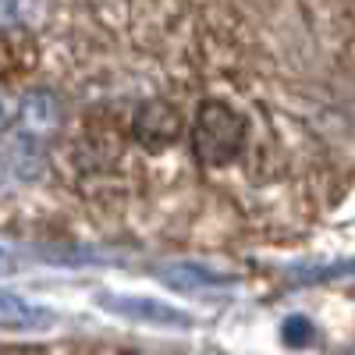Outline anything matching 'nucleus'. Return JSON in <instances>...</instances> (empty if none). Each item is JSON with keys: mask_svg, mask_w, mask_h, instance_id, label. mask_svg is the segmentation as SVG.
<instances>
[{"mask_svg": "<svg viewBox=\"0 0 355 355\" xmlns=\"http://www.w3.org/2000/svg\"><path fill=\"white\" fill-rule=\"evenodd\" d=\"M249 121L224 100H202L192 117V153L202 167H227L242 153Z\"/></svg>", "mask_w": 355, "mask_h": 355, "instance_id": "nucleus-1", "label": "nucleus"}, {"mask_svg": "<svg viewBox=\"0 0 355 355\" xmlns=\"http://www.w3.org/2000/svg\"><path fill=\"white\" fill-rule=\"evenodd\" d=\"M103 313L117 316V320H128V323H142V327H153V331H192L196 327V316L185 313L182 306L153 299V295H121V291H96L93 299Z\"/></svg>", "mask_w": 355, "mask_h": 355, "instance_id": "nucleus-2", "label": "nucleus"}, {"mask_svg": "<svg viewBox=\"0 0 355 355\" xmlns=\"http://www.w3.org/2000/svg\"><path fill=\"white\" fill-rule=\"evenodd\" d=\"M182 132H185V117L167 100H146V103H139V110L132 117V139L150 153L171 150L182 139Z\"/></svg>", "mask_w": 355, "mask_h": 355, "instance_id": "nucleus-3", "label": "nucleus"}, {"mask_svg": "<svg viewBox=\"0 0 355 355\" xmlns=\"http://www.w3.org/2000/svg\"><path fill=\"white\" fill-rule=\"evenodd\" d=\"M18 121L25 128V139H46V135H57L64 125V103L57 93L50 89H28V93L18 100Z\"/></svg>", "mask_w": 355, "mask_h": 355, "instance_id": "nucleus-4", "label": "nucleus"}, {"mask_svg": "<svg viewBox=\"0 0 355 355\" xmlns=\"http://www.w3.org/2000/svg\"><path fill=\"white\" fill-rule=\"evenodd\" d=\"M157 277L174 288V291H185V295H202V291H220L231 288L234 277L224 270H214L199 259H174V263H160L157 266Z\"/></svg>", "mask_w": 355, "mask_h": 355, "instance_id": "nucleus-5", "label": "nucleus"}, {"mask_svg": "<svg viewBox=\"0 0 355 355\" xmlns=\"http://www.w3.org/2000/svg\"><path fill=\"white\" fill-rule=\"evenodd\" d=\"M57 316L46 309V306H36L21 299L18 291H8L0 288V327H11V331H40V327H50Z\"/></svg>", "mask_w": 355, "mask_h": 355, "instance_id": "nucleus-6", "label": "nucleus"}, {"mask_svg": "<svg viewBox=\"0 0 355 355\" xmlns=\"http://www.w3.org/2000/svg\"><path fill=\"white\" fill-rule=\"evenodd\" d=\"M281 341L288 348H309L316 341V327H313V320H306L302 313H291L281 320Z\"/></svg>", "mask_w": 355, "mask_h": 355, "instance_id": "nucleus-7", "label": "nucleus"}, {"mask_svg": "<svg viewBox=\"0 0 355 355\" xmlns=\"http://www.w3.org/2000/svg\"><path fill=\"white\" fill-rule=\"evenodd\" d=\"M15 117H18V100L8 93L4 85H0V132L11 128V125H15Z\"/></svg>", "mask_w": 355, "mask_h": 355, "instance_id": "nucleus-8", "label": "nucleus"}, {"mask_svg": "<svg viewBox=\"0 0 355 355\" xmlns=\"http://www.w3.org/2000/svg\"><path fill=\"white\" fill-rule=\"evenodd\" d=\"M8 174H11V171H8V160H4V157H0V189H4V185H8Z\"/></svg>", "mask_w": 355, "mask_h": 355, "instance_id": "nucleus-9", "label": "nucleus"}, {"mask_svg": "<svg viewBox=\"0 0 355 355\" xmlns=\"http://www.w3.org/2000/svg\"><path fill=\"white\" fill-rule=\"evenodd\" d=\"M4 259H8V249H4V245H0V263H4Z\"/></svg>", "mask_w": 355, "mask_h": 355, "instance_id": "nucleus-10", "label": "nucleus"}]
</instances>
